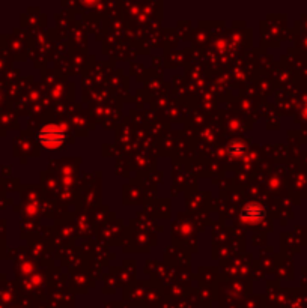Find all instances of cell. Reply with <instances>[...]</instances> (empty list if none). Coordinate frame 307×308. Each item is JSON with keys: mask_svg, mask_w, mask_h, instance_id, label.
I'll return each instance as SVG.
<instances>
[{"mask_svg": "<svg viewBox=\"0 0 307 308\" xmlns=\"http://www.w3.org/2000/svg\"><path fill=\"white\" fill-rule=\"evenodd\" d=\"M39 145L45 149H57L60 148L65 140H66V134L62 127H57V125H45L38 131V135H36Z\"/></svg>", "mask_w": 307, "mask_h": 308, "instance_id": "1", "label": "cell"}, {"mask_svg": "<svg viewBox=\"0 0 307 308\" xmlns=\"http://www.w3.org/2000/svg\"><path fill=\"white\" fill-rule=\"evenodd\" d=\"M267 215L265 207L259 203H247L241 209V220L250 224H256L259 221H262Z\"/></svg>", "mask_w": 307, "mask_h": 308, "instance_id": "2", "label": "cell"}, {"mask_svg": "<svg viewBox=\"0 0 307 308\" xmlns=\"http://www.w3.org/2000/svg\"><path fill=\"white\" fill-rule=\"evenodd\" d=\"M227 154L230 155V156H233V158H241L243 155L246 154V151H247V146H246V143L244 141H240V140H235V141H230L229 145H227Z\"/></svg>", "mask_w": 307, "mask_h": 308, "instance_id": "3", "label": "cell"}]
</instances>
